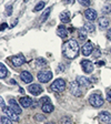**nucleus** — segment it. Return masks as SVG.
Masks as SVG:
<instances>
[{
  "mask_svg": "<svg viewBox=\"0 0 111 124\" xmlns=\"http://www.w3.org/2000/svg\"><path fill=\"white\" fill-rule=\"evenodd\" d=\"M1 124H12V122H11V119H9L8 116L2 115L1 116Z\"/></svg>",
  "mask_w": 111,
  "mask_h": 124,
  "instance_id": "nucleus-25",
  "label": "nucleus"
},
{
  "mask_svg": "<svg viewBox=\"0 0 111 124\" xmlns=\"http://www.w3.org/2000/svg\"><path fill=\"white\" fill-rule=\"evenodd\" d=\"M2 112H3V114H5L6 116H8L9 119H11V120H13V121H18L19 120V117H18V114L16 113L15 111H13L12 108L9 106V108H3L2 110Z\"/></svg>",
  "mask_w": 111,
  "mask_h": 124,
  "instance_id": "nucleus-8",
  "label": "nucleus"
},
{
  "mask_svg": "<svg viewBox=\"0 0 111 124\" xmlns=\"http://www.w3.org/2000/svg\"><path fill=\"white\" fill-rule=\"evenodd\" d=\"M34 119H36L37 121H43V120H44V116L42 115V114H36Z\"/></svg>",
  "mask_w": 111,
  "mask_h": 124,
  "instance_id": "nucleus-32",
  "label": "nucleus"
},
{
  "mask_svg": "<svg viewBox=\"0 0 111 124\" xmlns=\"http://www.w3.org/2000/svg\"><path fill=\"white\" fill-rule=\"evenodd\" d=\"M107 100H108L109 102H111V90L107 91Z\"/></svg>",
  "mask_w": 111,
  "mask_h": 124,
  "instance_id": "nucleus-34",
  "label": "nucleus"
},
{
  "mask_svg": "<svg viewBox=\"0 0 111 124\" xmlns=\"http://www.w3.org/2000/svg\"><path fill=\"white\" fill-rule=\"evenodd\" d=\"M28 91L32 95H39L42 92V88L39 84H31V85H29Z\"/></svg>",
  "mask_w": 111,
  "mask_h": 124,
  "instance_id": "nucleus-11",
  "label": "nucleus"
},
{
  "mask_svg": "<svg viewBox=\"0 0 111 124\" xmlns=\"http://www.w3.org/2000/svg\"><path fill=\"white\" fill-rule=\"evenodd\" d=\"M20 78L25 83H30L34 81V77H32L31 73L28 72V71H22V72L20 73Z\"/></svg>",
  "mask_w": 111,
  "mask_h": 124,
  "instance_id": "nucleus-13",
  "label": "nucleus"
},
{
  "mask_svg": "<svg viewBox=\"0 0 111 124\" xmlns=\"http://www.w3.org/2000/svg\"><path fill=\"white\" fill-rule=\"evenodd\" d=\"M41 110L44 112V113H50V112L53 111V105H52L50 102H48V103H43L41 105Z\"/></svg>",
  "mask_w": 111,
  "mask_h": 124,
  "instance_id": "nucleus-19",
  "label": "nucleus"
},
{
  "mask_svg": "<svg viewBox=\"0 0 111 124\" xmlns=\"http://www.w3.org/2000/svg\"><path fill=\"white\" fill-rule=\"evenodd\" d=\"M111 12V6L110 5H106L103 8H102V13L104 15H108V13Z\"/></svg>",
  "mask_w": 111,
  "mask_h": 124,
  "instance_id": "nucleus-27",
  "label": "nucleus"
},
{
  "mask_svg": "<svg viewBox=\"0 0 111 124\" xmlns=\"http://www.w3.org/2000/svg\"><path fill=\"white\" fill-rule=\"evenodd\" d=\"M103 98L100 95V94H92L89 98V103L91 104L94 108H100V106L103 105Z\"/></svg>",
  "mask_w": 111,
  "mask_h": 124,
  "instance_id": "nucleus-3",
  "label": "nucleus"
},
{
  "mask_svg": "<svg viewBox=\"0 0 111 124\" xmlns=\"http://www.w3.org/2000/svg\"><path fill=\"white\" fill-rule=\"evenodd\" d=\"M99 57H100V49L97 46L94 52H93V58H99Z\"/></svg>",
  "mask_w": 111,
  "mask_h": 124,
  "instance_id": "nucleus-31",
  "label": "nucleus"
},
{
  "mask_svg": "<svg viewBox=\"0 0 111 124\" xmlns=\"http://www.w3.org/2000/svg\"><path fill=\"white\" fill-rule=\"evenodd\" d=\"M66 2H67V3H72L73 0H66Z\"/></svg>",
  "mask_w": 111,
  "mask_h": 124,
  "instance_id": "nucleus-39",
  "label": "nucleus"
},
{
  "mask_svg": "<svg viewBox=\"0 0 111 124\" xmlns=\"http://www.w3.org/2000/svg\"><path fill=\"white\" fill-rule=\"evenodd\" d=\"M93 50V44L91 41H87L85 44H83L82 49H81V53L85 55V57H89L91 53H92Z\"/></svg>",
  "mask_w": 111,
  "mask_h": 124,
  "instance_id": "nucleus-7",
  "label": "nucleus"
},
{
  "mask_svg": "<svg viewBox=\"0 0 111 124\" xmlns=\"http://www.w3.org/2000/svg\"><path fill=\"white\" fill-rule=\"evenodd\" d=\"M83 28H85V31H88V32H93L94 31V24L93 23H91L90 21L89 22H85V26H83Z\"/></svg>",
  "mask_w": 111,
  "mask_h": 124,
  "instance_id": "nucleus-22",
  "label": "nucleus"
},
{
  "mask_svg": "<svg viewBox=\"0 0 111 124\" xmlns=\"http://www.w3.org/2000/svg\"><path fill=\"white\" fill-rule=\"evenodd\" d=\"M61 124H71V120H70V117H63V119L61 120Z\"/></svg>",
  "mask_w": 111,
  "mask_h": 124,
  "instance_id": "nucleus-30",
  "label": "nucleus"
},
{
  "mask_svg": "<svg viewBox=\"0 0 111 124\" xmlns=\"http://www.w3.org/2000/svg\"><path fill=\"white\" fill-rule=\"evenodd\" d=\"M3 108H6V105H5V102H3V99L1 98V110H3Z\"/></svg>",
  "mask_w": 111,
  "mask_h": 124,
  "instance_id": "nucleus-37",
  "label": "nucleus"
},
{
  "mask_svg": "<svg viewBox=\"0 0 111 124\" xmlns=\"http://www.w3.org/2000/svg\"><path fill=\"white\" fill-rule=\"evenodd\" d=\"M50 89H51L52 91H54V92H62V91L66 89L65 80H63V79H57V80L51 84Z\"/></svg>",
  "mask_w": 111,
  "mask_h": 124,
  "instance_id": "nucleus-4",
  "label": "nucleus"
},
{
  "mask_svg": "<svg viewBox=\"0 0 111 124\" xmlns=\"http://www.w3.org/2000/svg\"><path fill=\"white\" fill-rule=\"evenodd\" d=\"M85 17L87 18L88 21H94L98 18V15H97V11L93 10V9H87L85 11Z\"/></svg>",
  "mask_w": 111,
  "mask_h": 124,
  "instance_id": "nucleus-10",
  "label": "nucleus"
},
{
  "mask_svg": "<svg viewBox=\"0 0 111 124\" xmlns=\"http://www.w3.org/2000/svg\"><path fill=\"white\" fill-rule=\"evenodd\" d=\"M77 82L79 83L80 86H83V88H88L89 85H90L89 79H87V78H85V77H81V75H79V77L77 78Z\"/></svg>",
  "mask_w": 111,
  "mask_h": 124,
  "instance_id": "nucleus-15",
  "label": "nucleus"
},
{
  "mask_svg": "<svg viewBox=\"0 0 111 124\" xmlns=\"http://www.w3.org/2000/svg\"><path fill=\"white\" fill-rule=\"evenodd\" d=\"M57 34L60 38H66V37L68 36V31L63 26H59L57 29Z\"/></svg>",
  "mask_w": 111,
  "mask_h": 124,
  "instance_id": "nucleus-18",
  "label": "nucleus"
},
{
  "mask_svg": "<svg viewBox=\"0 0 111 124\" xmlns=\"http://www.w3.org/2000/svg\"><path fill=\"white\" fill-rule=\"evenodd\" d=\"M81 68H82V70L85 73H91L93 71V63L91 61H89V60L83 59L81 61Z\"/></svg>",
  "mask_w": 111,
  "mask_h": 124,
  "instance_id": "nucleus-9",
  "label": "nucleus"
},
{
  "mask_svg": "<svg viewBox=\"0 0 111 124\" xmlns=\"http://www.w3.org/2000/svg\"><path fill=\"white\" fill-rule=\"evenodd\" d=\"M48 102H50V99L48 98V96H43V98L41 99V103H48Z\"/></svg>",
  "mask_w": 111,
  "mask_h": 124,
  "instance_id": "nucleus-33",
  "label": "nucleus"
},
{
  "mask_svg": "<svg viewBox=\"0 0 111 124\" xmlns=\"http://www.w3.org/2000/svg\"><path fill=\"white\" fill-rule=\"evenodd\" d=\"M9 104H10V108H12V110L17 114H20L21 113V108L18 105V103L16 102L15 99H10V100H9Z\"/></svg>",
  "mask_w": 111,
  "mask_h": 124,
  "instance_id": "nucleus-16",
  "label": "nucleus"
},
{
  "mask_svg": "<svg viewBox=\"0 0 111 124\" xmlns=\"http://www.w3.org/2000/svg\"><path fill=\"white\" fill-rule=\"evenodd\" d=\"M99 27H100L101 30H103V29H106L107 27H109V21L107 18H104V17H102V18L99 19Z\"/></svg>",
  "mask_w": 111,
  "mask_h": 124,
  "instance_id": "nucleus-20",
  "label": "nucleus"
},
{
  "mask_svg": "<svg viewBox=\"0 0 111 124\" xmlns=\"http://www.w3.org/2000/svg\"><path fill=\"white\" fill-rule=\"evenodd\" d=\"M50 12H51V8H49L48 10L46 11V12L42 15V17H41V22H44V21L48 19V17H49V15H50Z\"/></svg>",
  "mask_w": 111,
  "mask_h": 124,
  "instance_id": "nucleus-26",
  "label": "nucleus"
},
{
  "mask_svg": "<svg viewBox=\"0 0 111 124\" xmlns=\"http://www.w3.org/2000/svg\"><path fill=\"white\" fill-rule=\"evenodd\" d=\"M32 103H34V101H32L31 98H28V96H22V98H20V104L22 108H28L32 105Z\"/></svg>",
  "mask_w": 111,
  "mask_h": 124,
  "instance_id": "nucleus-14",
  "label": "nucleus"
},
{
  "mask_svg": "<svg viewBox=\"0 0 111 124\" xmlns=\"http://www.w3.org/2000/svg\"><path fill=\"white\" fill-rule=\"evenodd\" d=\"M78 2L80 3L81 6H85V7H88L90 5V1L89 0H78Z\"/></svg>",
  "mask_w": 111,
  "mask_h": 124,
  "instance_id": "nucleus-29",
  "label": "nucleus"
},
{
  "mask_svg": "<svg viewBox=\"0 0 111 124\" xmlns=\"http://www.w3.org/2000/svg\"><path fill=\"white\" fill-rule=\"evenodd\" d=\"M44 5H46V3H44L43 1H40V2H39L38 5L34 8V12H38V11L42 10V9H43V7H44Z\"/></svg>",
  "mask_w": 111,
  "mask_h": 124,
  "instance_id": "nucleus-24",
  "label": "nucleus"
},
{
  "mask_svg": "<svg viewBox=\"0 0 111 124\" xmlns=\"http://www.w3.org/2000/svg\"><path fill=\"white\" fill-rule=\"evenodd\" d=\"M79 49H80V48H79L78 42L76 41V40H73V39H70L67 42H65L63 46H62V53H63V55H65L67 59L72 60L78 57Z\"/></svg>",
  "mask_w": 111,
  "mask_h": 124,
  "instance_id": "nucleus-1",
  "label": "nucleus"
},
{
  "mask_svg": "<svg viewBox=\"0 0 111 124\" xmlns=\"http://www.w3.org/2000/svg\"><path fill=\"white\" fill-rule=\"evenodd\" d=\"M108 124H110V123H108Z\"/></svg>",
  "mask_w": 111,
  "mask_h": 124,
  "instance_id": "nucleus-41",
  "label": "nucleus"
},
{
  "mask_svg": "<svg viewBox=\"0 0 111 124\" xmlns=\"http://www.w3.org/2000/svg\"><path fill=\"white\" fill-rule=\"evenodd\" d=\"M85 37H87V33H85V28L79 29V38L80 39H85Z\"/></svg>",
  "mask_w": 111,
  "mask_h": 124,
  "instance_id": "nucleus-28",
  "label": "nucleus"
},
{
  "mask_svg": "<svg viewBox=\"0 0 111 124\" xmlns=\"http://www.w3.org/2000/svg\"><path fill=\"white\" fill-rule=\"evenodd\" d=\"M47 124H54L53 122H49V123H47Z\"/></svg>",
  "mask_w": 111,
  "mask_h": 124,
  "instance_id": "nucleus-40",
  "label": "nucleus"
},
{
  "mask_svg": "<svg viewBox=\"0 0 111 124\" xmlns=\"http://www.w3.org/2000/svg\"><path fill=\"white\" fill-rule=\"evenodd\" d=\"M70 93L75 96H80L81 91H80V85L77 81H72L70 83Z\"/></svg>",
  "mask_w": 111,
  "mask_h": 124,
  "instance_id": "nucleus-6",
  "label": "nucleus"
},
{
  "mask_svg": "<svg viewBox=\"0 0 111 124\" xmlns=\"http://www.w3.org/2000/svg\"><path fill=\"white\" fill-rule=\"evenodd\" d=\"M11 8H12L11 6H8V7H7V13H8V15H10V13H11Z\"/></svg>",
  "mask_w": 111,
  "mask_h": 124,
  "instance_id": "nucleus-36",
  "label": "nucleus"
},
{
  "mask_svg": "<svg viewBox=\"0 0 111 124\" xmlns=\"http://www.w3.org/2000/svg\"><path fill=\"white\" fill-rule=\"evenodd\" d=\"M7 28V23H1V31H3Z\"/></svg>",
  "mask_w": 111,
  "mask_h": 124,
  "instance_id": "nucleus-38",
  "label": "nucleus"
},
{
  "mask_svg": "<svg viewBox=\"0 0 111 124\" xmlns=\"http://www.w3.org/2000/svg\"><path fill=\"white\" fill-rule=\"evenodd\" d=\"M36 62L38 67H44V65H47V60L43 59V58H38L36 60Z\"/></svg>",
  "mask_w": 111,
  "mask_h": 124,
  "instance_id": "nucleus-23",
  "label": "nucleus"
},
{
  "mask_svg": "<svg viewBox=\"0 0 111 124\" xmlns=\"http://www.w3.org/2000/svg\"><path fill=\"white\" fill-rule=\"evenodd\" d=\"M110 120H111V114L109 113V112L103 111V112H101V113L99 114V121H100L101 123L108 124L109 122H110Z\"/></svg>",
  "mask_w": 111,
  "mask_h": 124,
  "instance_id": "nucleus-12",
  "label": "nucleus"
},
{
  "mask_svg": "<svg viewBox=\"0 0 111 124\" xmlns=\"http://www.w3.org/2000/svg\"><path fill=\"white\" fill-rule=\"evenodd\" d=\"M60 21L62 23H68L70 21V12L69 11H63L60 13Z\"/></svg>",
  "mask_w": 111,
  "mask_h": 124,
  "instance_id": "nucleus-17",
  "label": "nucleus"
},
{
  "mask_svg": "<svg viewBox=\"0 0 111 124\" xmlns=\"http://www.w3.org/2000/svg\"><path fill=\"white\" fill-rule=\"evenodd\" d=\"M10 60H11V64L13 67H20L26 62V58L23 57L22 54H17L15 57L10 58Z\"/></svg>",
  "mask_w": 111,
  "mask_h": 124,
  "instance_id": "nucleus-5",
  "label": "nucleus"
},
{
  "mask_svg": "<svg viewBox=\"0 0 111 124\" xmlns=\"http://www.w3.org/2000/svg\"><path fill=\"white\" fill-rule=\"evenodd\" d=\"M37 78L41 83H47L52 79V72L50 70H42L38 73Z\"/></svg>",
  "mask_w": 111,
  "mask_h": 124,
  "instance_id": "nucleus-2",
  "label": "nucleus"
},
{
  "mask_svg": "<svg viewBox=\"0 0 111 124\" xmlns=\"http://www.w3.org/2000/svg\"><path fill=\"white\" fill-rule=\"evenodd\" d=\"M7 74H8L7 68L5 67L3 63H0V78H1V79H5V78L7 77Z\"/></svg>",
  "mask_w": 111,
  "mask_h": 124,
  "instance_id": "nucleus-21",
  "label": "nucleus"
},
{
  "mask_svg": "<svg viewBox=\"0 0 111 124\" xmlns=\"http://www.w3.org/2000/svg\"><path fill=\"white\" fill-rule=\"evenodd\" d=\"M107 38H108V40L111 41V28L108 29V31H107Z\"/></svg>",
  "mask_w": 111,
  "mask_h": 124,
  "instance_id": "nucleus-35",
  "label": "nucleus"
}]
</instances>
